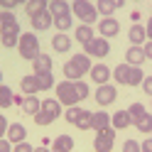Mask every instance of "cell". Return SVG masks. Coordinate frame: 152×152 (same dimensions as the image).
Returning <instances> with one entry per match:
<instances>
[{"label": "cell", "mask_w": 152, "mask_h": 152, "mask_svg": "<svg viewBox=\"0 0 152 152\" xmlns=\"http://www.w3.org/2000/svg\"><path fill=\"white\" fill-rule=\"evenodd\" d=\"M47 10L52 12V17H61V15H69L71 12V5L66 0H49V7Z\"/></svg>", "instance_id": "19"}, {"label": "cell", "mask_w": 152, "mask_h": 152, "mask_svg": "<svg viewBox=\"0 0 152 152\" xmlns=\"http://www.w3.org/2000/svg\"><path fill=\"white\" fill-rule=\"evenodd\" d=\"M42 110L56 120V118L61 115V103L56 101V98H44V101H42Z\"/></svg>", "instance_id": "24"}, {"label": "cell", "mask_w": 152, "mask_h": 152, "mask_svg": "<svg viewBox=\"0 0 152 152\" xmlns=\"http://www.w3.org/2000/svg\"><path fill=\"white\" fill-rule=\"evenodd\" d=\"M17 3H27V0H17Z\"/></svg>", "instance_id": "50"}, {"label": "cell", "mask_w": 152, "mask_h": 152, "mask_svg": "<svg viewBox=\"0 0 152 152\" xmlns=\"http://www.w3.org/2000/svg\"><path fill=\"white\" fill-rule=\"evenodd\" d=\"M22 110L27 113V115H37V113L42 110V101L39 98H34V96H27V98H22Z\"/></svg>", "instance_id": "25"}, {"label": "cell", "mask_w": 152, "mask_h": 152, "mask_svg": "<svg viewBox=\"0 0 152 152\" xmlns=\"http://www.w3.org/2000/svg\"><path fill=\"white\" fill-rule=\"evenodd\" d=\"M20 91L25 93V96H34L37 91V79H34V74H27V76H22L20 79Z\"/></svg>", "instance_id": "22"}, {"label": "cell", "mask_w": 152, "mask_h": 152, "mask_svg": "<svg viewBox=\"0 0 152 152\" xmlns=\"http://www.w3.org/2000/svg\"><path fill=\"white\" fill-rule=\"evenodd\" d=\"M30 22H32V32H44V30H49V27L54 25V17H52L49 10H44L39 15L30 17Z\"/></svg>", "instance_id": "10"}, {"label": "cell", "mask_w": 152, "mask_h": 152, "mask_svg": "<svg viewBox=\"0 0 152 152\" xmlns=\"http://www.w3.org/2000/svg\"><path fill=\"white\" fill-rule=\"evenodd\" d=\"M71 25H74V20H71V12H69V15H61V17H54V27H56L59 32L71 30Z\"/></svg>", "instance_id": "32"}, {"label": "cell", "mask_w": 152, "mask_h": 152, "mask_svg": "<svg viewBox=\"0 0 152 152\" xmlns=\"http://www.w3.org/2000/svg\"><path fill=\"white\" fill-rule=\"evenodd\" d=\"M74 86H76V96H79V101H83V98H88V93H91V88H88V83L86 81H74Z\"/></svg>", "instance_id": "34"}, {"label": "cell", "mask_w": 152, "mask_h": 152, "mask_svg": "<svg viewBox=\"0 0 152 152\" xmlns=\"http://www.w3.org/2000/svg\"><path fill=\"white\" fill-rule=\"evenodd\" d=\"M47 7H49V0H27V3H25V12L30 17H34V15L44 12Z\"/></svg>", "instance_id": "23"}, {"label": "cell", "mask_w": 152, "mask_h": 152, "mask_svg": "<svg viewBox=\"0 0 152 152\" xmlns=\"http://www.w3.org/2000/svg\"><path fill=\"white\" fill-rule=\"evenodd\" d=\"M142 52H145V56H147V61H152V39H147L145 44H142Z\"/></svg>", "instance_id": "43"}, {"label": "cell", "mask_w": 152, "mask_h": 152, "mask_svg": "<svg viewBox=\"0 0 152 152\" xmlns=\"http://www.w3.org/2000/svg\"><path fill=\"white\" fill-rule=\"evenodd\" d=\"M96 10H98V15H103V17H113V12H115L118 7H115L113 0H98V3H96Z\"/></svg>", "instance_id": "30"}, {"label": "cell", "mask_w": 152, "mask_h": 152, "mask_svg": "<svg viewBox=\"0 0 152 152\" xmlns=\"http://www.w3.org/2000/svg\"><path fill=\"white\" fill-rule=\"evenodd\" d=\"M34 152H52L49 147H44V145H39V147H34Z\"/></svg>", "instance_id": "47"}, {"label": "cell", "mask_w": 152, "mask_h": 152, "mask_svg": "<svg viewBox=\"0 0 152 152\" xmlns=\"http://www.w3.org/2000/svg\"><path fill=\"white\" fill-rule=\"evenodd\" d=\"M88 76L93 79V83H108L110 79H113V71H110V66H106V64H93L91 66V71H88Z\"/></svg>", "instance_id": "9"}, {"label": "cell", "mask_w": 152, "mask_h": 152, "mask_svg": "<svg viewBox=\"0 0 152 152\" xmlns=\"http://www.w3.org/2000/svg\"><path fill=\"white\" fill-rule=\"evenodd\" d=\"M140 147H142V152H152V137H147L145 142H140Z\"/></svg>", "instance_id": "45"}, {"label": "cell", "mask_w": 152, "mask_h": 152, "mask_svg": "<svg viewBox=\"0 0 152 152\" xmlns=\"http://www.w3.org/2000/svg\"><path fill=\"white\" fill-rule=\"evenodd\" d=\"M128 113H130V118H132V120H137L140 115H145V113H147V108L142 106V103H130Z\"/></svg>", "instance_id": "36"}, {"label": "cell", "mask_w": 152, "mask_h": 152, "mask_svg": "<svg viewBox=\"0 0 152 152\" xmlns=\"http://www.w3.org/2000/svg\"><path fill=\"white\" fill-rule=\"evenodd\" d=\"M145 30H147V39H152V17L147 20V25H145Z\"/></svg>", "instance_id": "46"}, {"label": "cell", "mask_w": 152, "mask_h": 152, "mask_svg": "<svg viewBox=\"0 0 152 152\" xmlns=\"http://www.w3.org/2000/svg\"><path fill=\"white\" fill-rule=\"evenodd\" d=\"M7 125H10V123H7V118L3 115V113H0V137H5V132H7Z\"/></svg>", "instance_id": "42"}, {"label": "cell", "mask_w": 152, "mask_h": 152, "mask_svg": "<svg viewBox=\"0 0 152 152\" xmlns=\"http://www.w3.org/2000/svg\"><path fill=\"white\" fill-rule=\"evenodd\" d=\"M5 137L12 142V145H17V142H22L27 137V128L22 125V123H10L7 125V132H5Z\"/></svg>", "instance_id": "12"}, {"label": "cell", "mask_w": 152, "mask_h": 152, "mask_svg": "<svg viewBox=\"0 0 152 152\" xmlns=\"http://www.w3.org/2000/svg\"><path fill=\"white\" fill-rule=\"evenodd\" d=\"M20 22H17V17L12 10H3L0 12V42H3V47H7V49H12V47L17 44V39H20Z\"/></svg>", "instance_id": "1"}, {"label": "cell", "mask_w": 152, "mask_h": 152, "mask_svg": "<svg viewBox=\"0 0 152 152\" xmlns=\"http://www.w3.org/2000/svg\"><path fill=\"white\" fill-rule=\"evenodd\" d=\"M0 83H3V71H0Z\"/></svg>", "instance_id": "49"}, {"label": "cell", "mask_w": 152, "mask_h": 152, "mask_svg": "<svg viewBox=\"0 0 152 152\" xmlns=\"http://www.w3.org/2000/svg\"><path fill=\"white\" fill-rule=\"evenodd\" d=\"M132 125H135L140 132L150 135V132H152V115H150V113H145V115H140L137 120H132Z\"/></svg>", "instance_id": "29"}, {"label": "cell", "mask_w": 152, "mask_h": 152, "mask_svg": "<svg viewBox=\"0 0 152 152\" xmlns=\"http://www.w3.org/2000/svg\"><path fill=\"white\" fill-rule=\"evenodd\" d=\"M15 103V93L10 86H5V83H0V108H10Z\"/></svg>", "instance_id": "27"}, {"label": "cell", "mask_w": 152, "mask_h": 152, "mask_svg": "<svg viewBox=\"0 0 152 152\" xmlns=\"http://www.w3.org/2000/svg\"><path fill=\"white\" fill-rule=\"evenodd\" d=\"M15 5H17V0H0V7L3 10H12Z\"/></svg>", "instance_id": "44"}, {"label": "cell", "mask_w": 152, "mask_h": 152, "mask_svg": "<svg viewBox=\"0 0 152 152\" xmlns=\"http://www.w3.org/2000/svg\"><path fill=\"white\" fill-rule=\"evenodd\" d=\"M74 150V137L71 135H56L52 152H71Z\"/></svg>", "instance_id": "20"}, {"label": "cell", "mask_w": 152, "mask_h": 152, "mask_svg": "<svg viewBox=\"0 0 152 152\" xmlns=\"http://www.w3.org/2000/svg\"><path fill=\"white\" fill-rule=\"evenodd\" d=\"M113 145H115V128L113 125L96 130V137H93V150L96 152H113Z\"/></svg>", "instance_id": "6"}, {"label": "cell", "mask_w": 152, "mask_h": 152, "mask_svg": "<svg viewBox=\"0 0 152 152\" xmlns=\"http://www.w3.org/2000/svg\"><path fill=\"white\" fill-rule=\"evenodd\" d=\"M93 98H96V103L98 106H110L113 101L118 98V91H115V86H113V83H101V86L96 88V93H93Z\"/></svg>", "instance_id": "8"}, {"label": "cell", "mask_w": 152, "mask_h": 152, "mask_svg": "<svg viewBox=\"0 0 152 152\" xmlns=\"http://www.w3.org/2000/svg\"><path fill=\"white\" fill-rule=\"evenodd\" d=\"M54 91H56V101L61 103V106H76L79 103V96H76V86H74V81H69V79H64V81H59L54 86Z\"/></svg>", "instance_id": "5"}, {"label": "cell", "mask_w": 152, "mask_h": 152, "mask_svg": "<svg viewBox=\"0 0 152 152\" xmlns=\"http://www.w3.org/2000/svg\"><path fill=\"white\" fill-rule=\"evenodd\" d=\"M98 32H101V37L110 39V37H115L120 32V22L115 20V17H103V20L98 22Z\"/></svg>", "instance_id": "11"}, {"label": "cell", "mask_w": 152, "mask_h": 152, "mask_svg": "<svg viewBox=\"0 0 152 152\" xmlns=\"http://www.w3.org/2000/svg\"><path fill=\"white\" fill-rule=\"evenodd\" d=\"M17 52H20L22 59L27 61H34L37 56H39V39H37V34L34 32H25L20 34V39H17Z\"/></svg>", "instance_id": "3"}, {"label": "cell", "mask_w": 152, "mask_h": 152, "mask_svg": "<svg viewBox=\"0 0 152 152\" xmlns=\"http://www.w3.org/2000/svg\"><path fill=\"white\" fill-rule=\"evenodd\" d=\"M34 79H37V88H39V91H49V88L54 86V74H52V71L34 74Z\"/></svg>", "instance_id": "28"}, {"label": "cell", "mask_w": 152, "mask_h": 152, "mask_svg": "<svg viewBox=\"0 0 152 152\" xmlns=\"http://www.w3.org/2000/svg\"><path fill=\"white\" fill-rule=\"evenodd\" d=\"M52 49L56 54H66L71 49V37L66 34V32H59V34H54V39H52Z\"/></svg>", "instance_id": "15"}, {"label": "cell", "mask_w": 152, "mask_h": 152, "mask_svg": "<svg viewBox=\"0 0 152 152\" xmlns=\"http://www.w3.org/2000/svg\"><path fill=\"white\" fill-rule=\"evenodd\" d=\"M83 108H79V106H69V108H66L64 110V120L66 123H71V125H74V123H76V118H79V113H81Z\"/></svg>", "instance_id": "35"}, {"label": "cell", "mask_w": 152, "mask_h": 152, "mask_svg": "<svg viewBox=\"0 0 152 152\" xmlns=\"http://www.w3.org/2000/svg\"><path fill=\"white\" fill-rule=\"evenodd\" d=\"M140 86H142V91H145L147 96H152V76H145V79H142V83H140Z\"/></svg>", "instance_id": "40"}, {"label": "cell", "mask_w": 152, "mask_h": 152, "mask_svg": "<svg viewBox=\"0 0 152 152\" xmlns=\"http://www.w3.org/2000/svg\"><path fill=\"white\" fill-rule=\"evenodd\" d=\"M83 54L93 56V59H106V56L110 54V42L106 39V37H93L91 42L83 44Z\"/></svg>", "instance_id": "7"}, {"label": "cell", "mask_w": 152, "mask_h": 152, "mask_svg": "<svg viewBox=\"0 0 152 152\" xmlns=\"http://www.w3.org/2000/svg\"><path fill=\"white\" fill-rule=\"evenodd\" d=\"M74 39L79 42V44H86V42H91V39H93V27L81 22V25L74 30Z\"/></svg>", "instance_id": "21"}, {"label": "cell", "mask_w": 152, "mask_h": 152, "mask_svg": "<svg viewBox=\"0 0 152 152\" xmlns=\"http://www.w3.org/2000/svg\"><path fill=\"white\" fill-rule=\"evenodd\" d=\"M123 152H142V147H140V142H135V140H125L123 142Z\"/></svg>", "instance_id": "38"}, {"label": "cell", "mask_w": 152, "mask_h": 152, "mask_svg": "<svg viewBox=\"0 0 152 152\" xmlns=\"http://www.w3.org/2000/svg\"><path fill=\"white\" fill-rule=\"evenodd\" d=\"M125 61H128L130 66H142V64L147 61V56H145V52H142V47L130 44V49L125 52Z\"/></svg>", "instance_id": "14"}, {"label": "cell", "mask_w": 152, "mask_h": 152, "mask_svg": "<svg viewBox=\"0 0 152 152\" xmlns=\"http://www.w3.org/2000/svg\"><path fill=\"white\" fill-rule=\"evenodd\" d=\"M34 123H37V125H52V123H54V118L52 115H47V113L44 110H39V113H37V115H34Z\"/></svg>", "instance_id": "37"}, {"label": "cell", "mask_w": 152, "mask_h": 152, "mask_svg": "<svg viewBox=\"0 0 152 152\" xmlns=\"http://www.w3.org/2000/svg\"><path fill=\"white\" fill-rule=\"evenodd\" d=\"M12 152H34V147L27 140H22V142H17V145H12Z\"/></svg>", "instance_id": "39"}, {"label": "cell", "mask_w": 152, "mask_h": 152, "mask_svg": "<svg viewBox=\"0 0 152 152\" xmlns=\"http://www.w3.org/2000/svg\"><path fill=\"white\" fill-rule=\"evenodd\" d=\"M130 69H132V66H130L128 61L118 64L115 69H113V81H118V83H123V86H128V81H130Z\"/></svg>", "instance_id": "18"}, {"label": "cell", "mask_w": 152, "mask_h": 152, "mask_svg": "<svg viewBox=\"0 0 152 152\" xmlns=\"http://www.w3.org/2000/svg\"><path fill=\"white\" fill-rule=\"evenodd\" d=\"M91 56L88 54H83V52H79V54H74L69 61L64 64V79H69V81H79V79H83L88 71H91Z\"/></svg>", "instance_id": "2"}, {"label": "cell", "mask_w": 152, "mask_h": 152, "mask_svg": "<svg viewBox=\"0 0 152 152\" xmlns=\"http://www.w3.org/2000/svg\"><path fill=\"white\" fill-rule=\"evenodd\" d=\"M128 37H130V44H135V47H142L147 42V30L142 27L140 22H132L130 25V32H128Z\"/></svg>", "instance_id": "13"}, {"label": "cell", "mask_w": 152, "mask_h": 152, "mask_svg": "<svg viewBox=\"0 0 152 152\" xmlns=\"http://www.w3.org/2000/svg\"><path fill=\"white\" fill-rule=\"evenodd\" d=\"M74 125L79 128V130H91V128H93V113H91V110H81Z\"/></svg>", "instance_id": "26"}, {"label": "cell", "mask_w": 152, "mask_h": 152, "mask_svg": "<svg viewBox=\"0 0 152 152\" xmlns=\"http://www.w3.org/2000/svg\"><path fill=\"white\" fill-rule=\"evenodd\" d=\"M110 125L115 128V130H125V128H130V125H132L130 113H128V110H115V113L110 115Z\"/></svg>", "instance_id": "16"}, {"label": "cell", "mask_w": 152, "mask_h": 152, "mask_svg": "<svg viewBox=\"0 0 152 152\" xmlns=\"http://www.w3.org/2000/svg\"><path fill=\"white\" fill-rule=\"evenodd\" d=\"M110 125V115L106 110H98V113H93V130H103V128H108Z\"/></svg>", "instance_id": "31"}, {"label": "cell", "mask_w": 152, "mask_h": 152, "mask_svg": "<svg viewBox=\"0 0 152 152\" xmlns=\"http://www.w3.org/2000/svg\"><path fill=\"white\" fill-rule=\"evenodd\" d=\"M142 79H145V71H142L140 66H132V69H130V81H128V86H140Z\"/></svg>", "instance_id": "33"}, {"label": "cell", "mask_w": 152, "mask_h": 152, "mask_svg": "<svg viewBox=\"0 0 152 152\" xmlns=\"http://www.w3.org/2000/svg\"><path fill=\"white\" fill-rule=\"evenodd\" d=\"M32 66H34V74H47V71L54 69V59H52L49 54H39V56L32 61Z\"/></svg>", "instance_id": "17"}, {"label": "cell", "mask_w": 152, "mask_h": 152, "mask_svg": "<svg viewBox=\"0 0 152 152\" xmlns=\"http://www.w3.org/2000/svg\"><path fill=\"white\" fill-rule=\"evenodd\" d=\"M113 3H115V7H123V5H125V0H113Z\"/></svg>", "instance_id": "48"}, {"label": "cell", "mask_w": 152, "mask_h": 152, "mask_svg": "<svg viewBox=\"0 0 152 152\" xmlns=\"http://www.w3.org/2000/svg\"><path fill=\"white\" fill-rule=\"evenodd\" d=\"M0 152H12V142L7 137H0Z\"/></svg>", "instance_id": "41"}, {"label": "cell", "mask_w": 152, "mask_h": 152, "mask_svg": "<svg viewBox=\"0 0 152 152\" xmlns=\"http://www.w3.org/2000/svg\"><path fill=\"white\" fill-rule=\"evenodd\" d=\"M71 12L79 17L83 25H93V20H98V10L91 0H74L71 5Z\"/></svg>", "instance_id": "4"}]
</instances>
